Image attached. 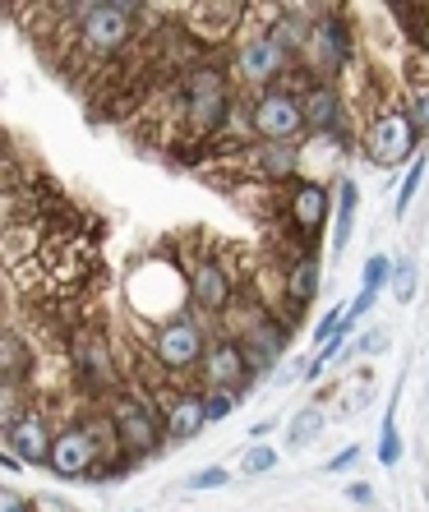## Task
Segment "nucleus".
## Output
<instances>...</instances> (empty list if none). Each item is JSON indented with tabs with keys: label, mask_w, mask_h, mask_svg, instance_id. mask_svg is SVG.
<instances>
[{
	"label": "nucleus",
	"mask_w": 429,
	"mask_h": 512,
	"mask_svg": "<svg viewBox=\"0 0 429 512\" xmlns=\"http://www.w3.org/2000/svg\"><path fill=\"white\" fill-rule=\"evenodd\" d=\"M143 14H148V5H130V0H93V5H79L74 42L93 60H116L139 42Z\"/></svg>",
	"instance_id": "obj_1"
},
{
	"label": "nucleus",
	"mask_w": 429,
	"mask_h": 512,
	"mask_svg": "<svg viewBox=\"0 0 429 512\" xmlns=\"http://www.w3.org/2000/svg\"><path fill=\"white\" fill-rule=\"evenodd\" d=\"M360 143H365V157H370L379 171L406 167V162H416V157H420L416 153L420 130L411 125L406 107H388V111H379V116H370L365 134H360Z\"/></svg>",
	"instance_id": "obj_2"
},
{
	"label": "nucleus",
	"mask_w": 429,
	"mask_h": 512,
	"mask_svg": "<svg viewBox=\"0 0 429 512\" xmlns=\"http://www.w3.org/2000/svg\"><path fill=\"white\" fill-rule=\"evenodd\" d=\"M208 328H203L194 314H180L171 323H157L153 333V360L162 365V374H194L203 370V356H208Z\"/></svg>",
	"instance_id": "obj_3"
},
{
	"label": "nucleus",
	"mask_w": 429,
	"mask_h": 512,
	"mask_svg": "<svg viewBox=\"0 0 429 512\" xmlns=\"http://www.w3.org/2000/svg\"><path fill=\"white\" fill-rule=\"evenodd\" d=\"M250 130L259 143H296L300 134H310L300 93H291V88H268V93H259L250 107Z\"/></svg>",
	"instance_id": "obj_4"
},
{
	"label": "nucleus",
	"mask_w": 429,
	"mask_h": 512,
	"mask_svg": "<svg viewBox=\"0 0 429 512\" xmlns=\"http://www.w3.org/2000/svg\"><path fill=\"white\" fill-rule=\"evenodd\" d=\"M111 425H116L125 462H139V457L157 453L162 439H167V420L157 416L148 402H139V397H116L111 402Z\"/></svg>",
	"instance_id": "obj_5"
},
{
	"label": "nucleus",
	"mask_w": 429,
	"mask_h": 512,
	"mask_svg": "<svg viewBox=\"0 0 429 512\" xmlns=\"http://www.w3.org/2000/svg\"><path fill=\"white\" fill-rule=\"evenodd\" d=\"M305 65L314 70L319 84H337L351 65V24H346V14L337 10H323L319 24L310 33V47H305Z\"/></svg>",
	"instance_id": "obj_6"
},
{
	"label": "nucleus",
	"mask_w": 429,
	"mask_h": 512,
	"mask_svg": "<svg viewBox=\"0 0 429 512\" xmlns=\"http://www.w3.org/2000/svg\"><path fill=\"white\" fill-rule=\"evenodd\" d=\"M102 457V439H97L93 420H74V425L56 429V448H51V476L60 480H88Z\"/></svg>",
	"instance_id": "obj_7"
},
{
	"label": "nucleus",
	"mask_w": 429,
	"mask_h": 512,
	"mask_svg": "<svg viewBox=\"0 0 429 512\" xmlns=\"http://www.w3.org/2000/svg\"><path fill=\"white\" fill-rule=\"evenodd\" d=\"M70 360H74V374H79V383H84V388H93V393L116 388L120 365H116V351H111V337L102 333V328L79 323V328H74V337H70Z\"/></svg>",
	"instance_id": "obj_8"
},
{
	"label": "nucleus",
	"mask_w": 429,
	"mask_h": 512,
	"mask_svg": "<svg viewBox=\"0 0 429 512\" xmlns=\"http://www.w3.org/2000/svg\"><path fill=\"white\" fill-rule=\"evenodd\" d=\"M291 65H296L291 51H286L273 33H254V37H245V42L236 47V74L245 79V84L259 88V93L282 88V74L291 70Z\"/></svg>",
	"instance_id": "obj_9"
},
{
	"label": "nucleus",
	"mask_w": 429,
	"mask_h": 512,
	"mask_svg": "<svg viewBox=\"0 0 429 512\" xmlns=\"http://www.w3.org/2000/svg\"><path fill=\"white\" fill-rule=\"evenodd\" d=\"M185 282H190V305L203 314H227L236 305V277L217 254H199L185 263Z\"/></svg>",
	"instance_id": "obj_10"
},
{
	"label": "nucleus",
	"mask_w": 429,
	"mask_h": 512,
	"mask_svg": "<svg viewBox=\"0 0 429 512\" xmlns=\"http://www.w3.org/2000/svg\"><path fill=\"white\" fill-rule=\"evenodd\" d=\"M300 102H305V125H310L314 139L333 143V148H346V143H351V134H346V97H342V88L310 79L305 93H300Z\"/></svg>",
	"instance_id": "obj_11"
},
{
	"label": "nucleus",
	"mask_w": 429,
	"mask_h": 512,
	"mask_svg": "<svg viewBox=\"0 0 429 512\" xmlns=\"http://www.w3.org/2000/svg\"><path fill=\"white\" fill-rule=\"evenodd\" d=\"M5 443L24 466H51V448H56V429L42 411H19L5 420Z\"/></svg>",
	"instance_id": "obj_12"
},
{
	"label": "nucleus",
	"mask_w": 429,
	"mask_h": 512,
	"mask_svg": "<svg viewBox=\"0 0 429 512\" xmlns=\"http://www.w3.org/2000/svg\"><path fill=\"white\" fill-rule=\"evenodd\" d=\"M203 388H227V393H245L254 379V365L245 356V346L236 337H217L203 356Z\"/></svg>",
	"instance_id": "obj_13"
},
{
	"label": "nucleus",
	"mask_w": 429,
	"mask_h": 512,
	"mask_svg": "<svg viewBox=\"0 0 429 512\" xmlns=\"http://www.w3.org/2000/svg\"><path fill=\"white\" fill-rule=\"evenodd\" d=\"M250 5H231V0H203V5H190L185 10V33L199 42V47H217L227 42L240 24H245Z\"/></svg>",
	"instance_id": "obj_14"
},
{
	"label": "nucleus",
	"mask_w": 429,
	"mask_h": 512,
	"mask_svg": "<svg viewBox=\"0 0 429 512\" xmlns=\"http://www.w3.org/2000/svg\"><path fill=\"white\" fill-rule=\"evenodd\" d=\"M286 217L291 227L305 240H314L328 222H333V199H328V185L323 180H296L291 185V199H286Z\"/></svg>",
	"instance_id": "obj_15"
},
{
	"label": "nucleus",
	"mask_w": 429,
	"mask_h": 512,
	"mask_svg": "<svg viewBox=\"0 0 429 512\" xmlns=\"http://www.w3.org/2000/svg\"><path fill=\"white\" fill-rule=\"evenodd\" d=\"M240 346H245V356H250V365H254V374H263V370H273L277 360H282V351H286V328L273 319V314H254L245 328H240V337H236Z\"/></svg>",
	"instance_id": "obj_16"
},
{
	"label": "nucleus",
	"mask_w": 429,
	"mask_h": 512,
	"mask_svg": "<svg viewBox=\"0 0 429 512\" xmlns=\"http://www.w3.org/2000/svg\"><path fill=\"white\" fill-rule=\"evenodd\" d=\"M162 420H167L171 443H190V439H199V429L208 425V402H203V393H176L167 402V411H162Z\"/></svg>",
	"instance_id": "obj_17"
},
{
	"label": "nucleus",
	"mask_w": 429,
	"mask_h": 512,
	"mask_svg": "<svg viewBox=\"0 0 429 512\" xmlns=\"http://www.w3.org/2000/svg\"><path fill=\"white\" fill-rule=\"evenodd\" d=\"M250 162H254V180H296L300 167V148L296 143H250Z\"/></svg>",
	"instance_id": "obj_18"
},
{
	"label": "nucleus",
	"mask_w": 429,
	"mask_h": 512,
	"mask_svg": "<svg viewBox=\"0 0 429 512\" xmlns=\"http://www.w3.org/2000/svg\"><path fill=\"white\" fill-rule=\"evenodd\" d=\"M319 282H323V268L314 254H296V259L286 263V277H282V291L291 305H310L314 296H319Z\"/></svg>",
	"instance_id": "obj_19"
},
{
	"label": "nucleus",
	"mask_w": 429,
	"mask_h": 512,
	"mask_svg": "<svg viewBox=\"0 0 429 512\" xmlns=\"http://www.w3.org/2000/svg\"><path fill=\"white\" fill-rule=\"evenodd\" d=\"M356 208H360L356 180L342 176V203H337V213H333V250H337V254L351 245V231H356Z\"/></svg>",
	"instance_id": "obj_20"
},
{
	"label": "nucleus",
	"mask_w": 429,
	"mask_h": 512,
	"mask_svg": "<svg viewBox=\"0 0 429 512\" xmlns=\"http://www.w3.org/2000/svg\"><path fill=\"white\" fill-rule=\"evenodd\" d=\"M0 360H5V388H19L28 374V351H24V337L10 333V328L0 337Z\"/></svg>",
	"instance_id": "obj_21"
},
{
	"label": "nucleus",
	"mask_w": 429,
	"mask_h": 512,
	"mask_svg": "<svg viewBox=\"0 0 429 512\" xmlns=\"http://www.w3.org/2000/svg\"><path fill=\"white\" fill-rule=\"evenodd\" d=\"M319 434H323V406H305V411H296L291 425H286V443H291V448H305V443H314Z\"/></svg>",
	"instance_id": "obj_22"
},
{
	"label": "nucleus",
	"mask_w": 429,
	"mask_h": 512,
	"mask_svg": "<svg viewBox=\"0 0 429 512\" xmlns=\"http://www.w3.org/2000/svg\"><path fill=\"white\" fill-rule=\"evenodd\" d=\"M416 286H420L416 259H397L393 263V282H388V291H393L397 305H411V300H416Z\"/></svg>",
	"instance_id": "obj_23"
},
{
	"label": "nucleus",
	"mask_w": 429,
	"mask_h": 512,
	"mask_svg": "<svg viewBox=\"0 0 429 512\" xmlns=\"http://www.w3.org/2000/svg\"><path fill=\"white\" fill-rule=\"evenodd\" d=\"M402 393V388H397ZM397 393L388 402V416H383V439H379V462L383 466H397L402 462V439H397Z\"/></svg>",
	"instance_id": "obj_24"
},
{
	"label": "nucleus",
	"mask_w": 429,
	"mask_h": 512,
	"mask_svg": "<svg viewBox=\"0 0 429 512\" xmlns=\"http://www.w3.org/2000/svg\"><path fill=\"white\" fill-rule=\"evenodd\" d=\"M388 282H393V259H388V254H370V259H365V273H360V291H374V296H379Z\"/></svg>",
	"instance_id": "obj_25"
},
{
	"label": "nucleus",
	"mask_w": 429,
	"mask_h": 512,
	"mask_svg": "<svg viewBox=\"0 0 429 512\" xmlns=\"http://www.w3.org/2000/svg\"><path fill=\"white\" fill-rule=\"evenodd\" d=\"M406 116H411V125H416L420 139H425L429 134V84L406 88Z\"/></svg>",
	"instance_id": "obj_26"
},
{
	"label": "nucleus",
	"mask_w": 429,
	"mask_h": 512,
	"mask_svg": "<svg viewBox=\"0 0 429 512\" xmlns=\"http://www.w3.org/2000/svg\"><path fill=\"white\" fill-rule=\"evenodd\" d=\"M420 176H425V157H416V162H411V167H406V176H402V185H397V217L406 213V208H411V199H416V190H420Z\"/></svg>",
	"instance_id": "obj_27"
},
{
	"label": "nucleus",
	"mask_w": 429,
	"mask_h": 512,
	"mask_svg": "<svg viewBox=\"0 0 429 512\" xmlns=\"http://www.w3.org/2000/svg\"><path fill=\"white\" fill-rule=\"evenodd\" d=\"M203 402H208V420H222V416H231L240 406V393H227V388H208L203 393Z\"/></svg>",
	"instance_id": "obj_28"
},
{
	"label": "nucleus",
	"mask_w": 429,
	"mask_h": 512,
	"mask_svg": "<svg viewBox=\"0 0 429 512\" xmlns=\"http://www.w3.org/2000/svg\"><path fill=\"white\" fill-rule=\"evenodd\" d=\"M277 466V453L273 448H250V453H245V462H240V471H245V476H268V471H273Z\"/></svg>",
	"instance_id": "obj_29"
},
{
	"label": "nucleus",
	"mask_w": 429,
	"mask_h": 512,
	"mask_svg": "<svg viewBox=\"0 0 429 512\" xmlns=\"http://www.w3.org/2000/svg\"><path fill=\"white\" fill-rule=\"evenodd\" d=\"M231 480V471L227 466H203L199 476H190L185 480V489H190V494H199V489H222Z\"/></svg>",
	"instance_id": "obj_30"
},
{
	"label": "nucleus",
	"mask_w": 429,
	"mask_h": 512,
	"mask_svg": "<svg viewBox=\"0 0 429 512\" xmlns=\"http://www.w3.org/2000/svg\"><path fill=\"white\" fill-rule=\"evenodd\" d=\"M0 512H33V503H28L19 489L5 485V494H0Z\"/></svg>",
	"instance_id": "obj_31"
},
{
	"label": "nucleus",
	"mask_w": 429,
	"mask_h": 512,
	"mask_svg": "<svg viewBox=\"0 0 429 512\" xmlns=\"http://www.w3.org/2000/svg\"><path fill=\"white\" fill-rule=\"evenodd\" d=\"M356 457H360V448H346V453H337L333 462H328V471H333V476H342V471H351V466H356Z\"/></svg>",
	"instance_id": "obj_32"
},
{
	"label": "nucleus",
	"mask_w": 429,
	"mask_h": 512,
	"mask_svg": "<svg viewBox=\"0 0 429 512\" xmlns=\"http://www.w3.org/2000/svg\"><path fill=\"white\" fill-rule=\"evenodd\" d=\"M416 42H420V51L429 56V5H425V14H420V33H416Z\"/></svg>",
	"instance_id": "obj_33"
},
{
	"label": "nucleus",
	"mask_w": 429,
	"mask_h": 512,
	"mask_svg": "<svg viewBox=\"0 0 429 512\" xmlns=\"http://www.w3.org/2000/svg\"><path fill=\"white\" fill-rule=\"evenodd\" d=\"M351 499H356V503H370V499H374L370 485H356V489H351Z\"/></svg>",
	"instance_id": "obj_34"
}]
</instances>
